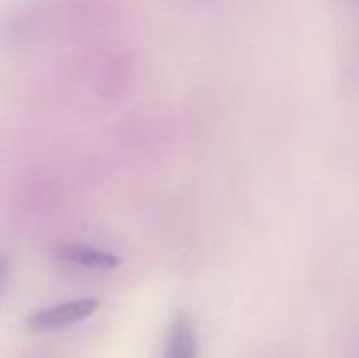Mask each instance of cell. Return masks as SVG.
<instances>
[{
  "label": "cell",
  "instance_id": "1",
  "mask_svg": "<svg viewBox=\"0 0 359 358\" xmlns=\"http://www.w3.org/2000/svg\"><path fill=\"white\" fill-rule=\"evenodd\" d=\"M100 302L93 297L74 298V300L62 302L51 307L39 309L28 314L27 325L34 332H55V330L67 329L76 323H81L88 316L93 314Z\"/></svg>",
  "mask_w": 359,
  "mask_h": 358
},
{
  "label": "cell",
  "instance_id": "2",
  "mask_svg": "<svg viewBox=\"0 0 359 358\" xmlns=\"http://www.w3.org/2000/svg\"><path fill=\"white\" fill-rule=\"evenodd\" d=\"M55 255L63 262L97 270L114 269L121 263V260L112 253L102 251V249L93 248L90 244H83V242H65V244L56 246Z\"/></svg>",
  "mask_w": 359,
  "mask_h": 358
},
{
  "label": "cell",
  "instance_id": "3",
  "mask_svg": "<svg viewBox=\"0 0 359 358\" xmlns=\"http://www.w3.org/2000/svg\"><path fill=\"white\" fill-rule=\"evenodd\" d=\"M167 358H198L196 329L188 312H177L172 319L168 330Z\"/></svg>",
  "mask_w": 359,
  "mask_h": 358
},
{
  "label": "cell",
  "instance_id": "4",
  "mask_svg": "<svg viewBox=\"0 0 359 358\" xmlns=\"http://www.w3.org/2000/svg\"><path fill=\"white\" fill-rule=\"evenodd\" d=\"M7 276H9V260L4 255H0V290H2L4 284H6Z\"/></svg>",
  "mask_w": 359,
  "mask_h": 358
}]
</instances>
